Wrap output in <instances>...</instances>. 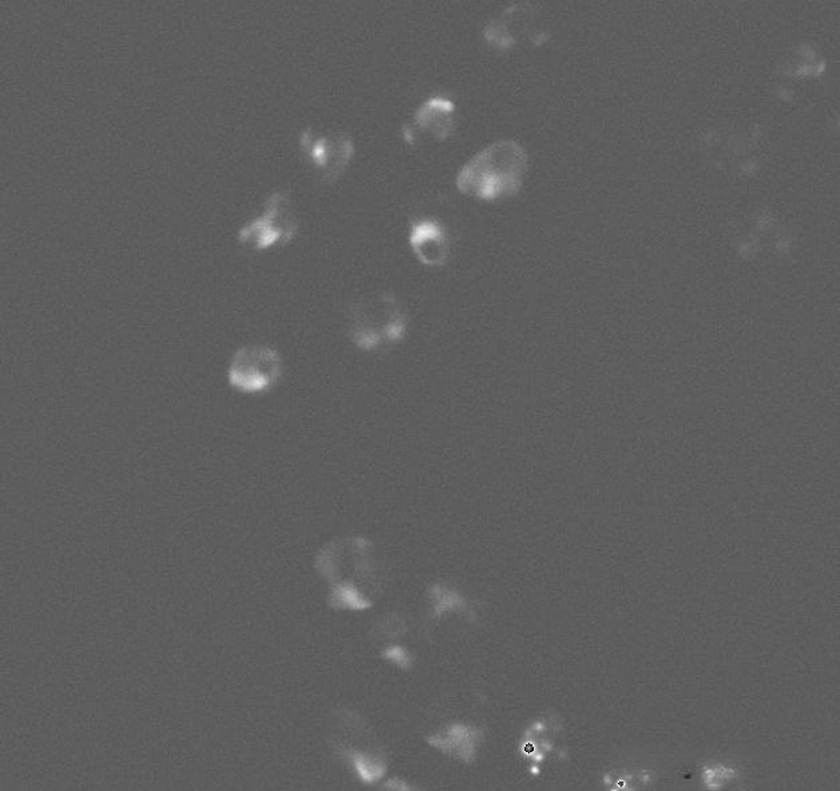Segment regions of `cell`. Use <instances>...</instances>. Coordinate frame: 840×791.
<instances>
[{
    "instance_id": "277c9868",
    "label": "cell",
    "mask_w": 840,
    "mask_h": 791,
    "mask_svg": "<svg viewBox=\"0 0 840 791\" xmlns=\"http://www.w3.org/2000/svg\"><path fill=\"white\" fill-rule=\"evenodd\" d=\"M297 220L290 193L279 191L265 201L262 215L239 231V242L256 251L290 243L297 233Z\"/></svg>"
},
{
    "instance_id": "30bf717a",
    "label": "cell",
    "mask_w": 840,
    "mask_h": 791,
    "mask_svg": "<svg viewBox=\"0 0 840 791\" xmlns=\"http://www.w3.org/2000/svg\"><path fill=\"white\" fill-rule=\"evenodd\" d=\"M434 599L436 612H438V615L448 611V609L461 608L464 606V600L461 599L458 594L447 591V589L439 587L434 589Z\"/></svg>"
},
{
    "instance_id": "8992f818",
    "label": "cell",
    "mask_w": 840,
    "mask_h": 791,
    "mask_svg": "<svg viewBox=\"0 0 840 791\" xmlns=\"http://www.w3.org/2000/svg\"><path fill=\"white\" fill-rule=\"evenodd\" d=\"M409 244L416 257L429 267H441L451 257L448 232L435 220H419L412 225Z\"/></svg>"
},
{
    "instance_id": "9c48e42d",
    "label": "cell",
    "mask_w": 840,
    "mask_h": 791,
    "mask_svg": "<svg viewBox=\"0 0 840 791\" xmlns=\"http://www.w3.org/2000/svg\"><path fill=\"white\" fill-rule=\"evenodd\" d=\"M330 606L334 609H354L363 611L371 607V602L364 598L363 594L353 582H337L331 588Z\"/></svg>"
},
{
    "instance_id": "ba28073f",
    "label": "cell",
    "mask_w": 840,
    "mask_h": 791,
    "mask_svg": "<svg viewBox=\"0 0 840 791\" xmlns=\"http://www.w3.org/2000/svg\"><path fill=\"white\" fill-rule=\"evenodd\" d=\"M478 736L479 731L466 728V726L455 724L451 729L429 738L428 742L436 749L468 762L473 760Z\"/></svg>"
},
{
    "instance_id": "3957f363",
    "label": "cell",
    "mask_w": 840,
    "mask_h": 791,
    "mask_svg": "<svg viewBox=\"0 0 840 791\" xmlns=\"http://www.w3.org/2000/svg\"><path fill=\"white\" fill-rule=\"evenodd\" d=\"M283 375V362L275 348L249 345L237 349L227 368V382L243 394L269 393Z\"/></svg>"
},
{
    "instance_id": "52a82bcc",
    "label": "cell",
    "mask_w": 840,
    "mask_h": 791,
    "mask_svg": "<svg viewBox=\"0 0 840 791\" xmlns=\"http://www.w3.org/2000/svg\"><path fill=\"white\" fill-rule=\"evenodd\" d=\"M415 123L434 139L445 141L454 131L455 105L445 97H432L416 110Z\"/></svg>"
},
{
    "instance_id": "7a4b0ae2",
    "label": "cell",
    "mask_w": 840,
    "mask_h": 791,
    "mask_svg": "<svg viewBox=\"0 0 840 791\" xmlns=\"http://www.w3.org/2000/svg\"><path fill=\"white\" fill-rule=\"evenodd\" d=\"M407 316L393 294L363 297L351 308L348 334L363 352H375L405 338Z\"/></svg>"
},
{
    "instance_id": "6da1fadb",
    "label": "cell",
    "mask_w": 840,
    "mask_h": 791,
    "mask_svg": "<svg viewBox=\"0 0 840 791\" xmlns=\"http://www.w3.org/2000/svg\"><path fill=\"white\" fill-rule=\"evenodd\" d=\"M527 168L525 149L513 140H500L484 149L462 168L458 190L484 201L516 196L523 186Z\"/></svg>"
},
{
    "instance_id": "5b68a950",
    "label": "cell",
    "mask_w": 840,
    "mask_h": 791,
    "mask_svg": "<svg viewBox=\"0 0 840 791\" xmlns=\"http://www.w3.org/2000/svg\"><path fill=\"white\" fill-rule=\"evenodd\" d=\"M302 151L322 174L325 183H335L354 158V141L344 134H317L311 129L301 135Z\"/></svg>"
},
{
    "instance_id": "8fae6325",
    "label": "cell",
    "mask_w": 840,
    "mask_h": 791,
    "mask_svg": "<svg viewBox=\"0 0 840 791\" xmlns=\"http://www.w3.org/2000/svg\"><path fill=\"white\" fill-rule=\"evenodd\" d=\"M384 658L393 661V663L395 665L403 667V669H406V667L412 665V658H409V655L401 647L388 648V650L384 652Z\"/></svg>"
}]
</instances>
